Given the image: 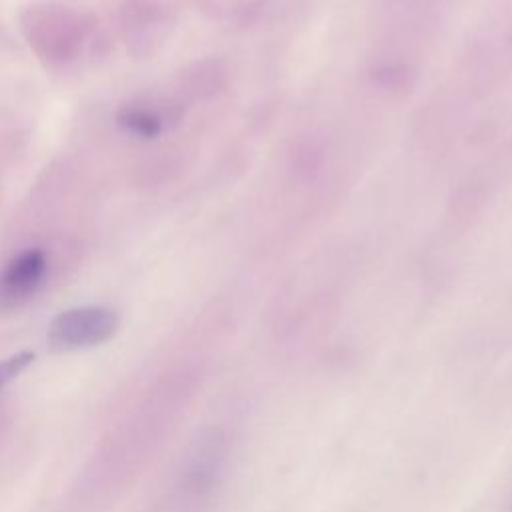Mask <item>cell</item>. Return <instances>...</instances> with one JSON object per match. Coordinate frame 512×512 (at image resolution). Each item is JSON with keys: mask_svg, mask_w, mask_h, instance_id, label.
Here are the masks:
<instances>
[{"mask_svg": "<svg viewBox=\"0 0 512 512\" xmlns=\"http://www.w3.org/2000/svg\"><path fill=\"white\" fill-rule=\"evenodd\" d=\"M120 328V316L108 306H76L56 314L48 326L52 350L70 352L108 342Z\"/></svg>", "mask_w": 512, "mask_h": 512, "instance_id": "cell-2", "label": "cell"}, {"mask_svg": "<svg viewBox=\"0 0 512 512\" xmlns=\"http://www.w3.org/2000/svg\"><path fill=\"white\" fill-rule=\"evenodd\" d=\"M118 124L134 136L154 138L162 130L164 122H162V114L152 106L126 104L118 112Z\"/></svg>", "mask_w": 512, "mask_h": 512, "instance_id": "cell-5", "label": "cell"}, {"mask_svg": "<svg viewBox=\"0 0 512 512\" xmlns=\"http://www.w3.org/2000/svg\"><path fill=\"white\" fill-rule=\"evenodd\" d=\"M510 512H512V506H510Z\"/></svg>", "mask_w": 512, "mask_h": 512, "instance_id": "cell-7", "label": "cell"}, {"mask_svg": "<svg viewBox=\"0 0 512 512\" xmlns=\"http://www.w3.org/2000/svg\"><path fill=\"white\" fill-rule=\"evenodd\" d=\"M34 358H36L34 352L22 350V352H16V354L0 360V388H4L10 380L20 376L34 362Z\"/></svg>", "mask_w": 512, "mask_h": 512, "instance_id": "cell-6", "label": "cell"}, {"mask_svg": "<svg viewBox=\"0 0 512 512\" xmlns=\"http://www.w3.org/2000/svg\"><path fill=\"white\" fill-rule=\"evenodd\" d=\"M48 274L44 248H24L0 270V308L12 310L26 304L42 288Z\"/></svg>", "mask_w": 512, "mask_h": 512, "instance_id": "cell-3", "label": "cell"}, {"mask_svg": "<svg viewBox=\"0 0 512 512\" xmlns=\"http://www.w3.org/2000/svg\"><path fill=\"white\" fill-rule=\"evenodd\" d=\"M164 18V10L150 0H130L122 8V26L130 42H142L144 38H150L152 30L162 28Z\"/></svg>", "mask_w": 512, "mask_h": 512, "instance_id": "cell-4", "label": "cell"}, {"mask_svg": "<svg viewBox=\"0 0 512 512\" xmlns=\"http://www.w3.org/2000/svg\"><path fill=\"white\" fill-rule=\"evenodd\" d=\"M22 30L38 58L48 64H66L82 48L88 22L68 6L40 2L22 14Z\"/></svg>", "mask_w": 512, "mask_h": 512, "instance_id": "cell-1", "label": "cell"}]
</instances>
